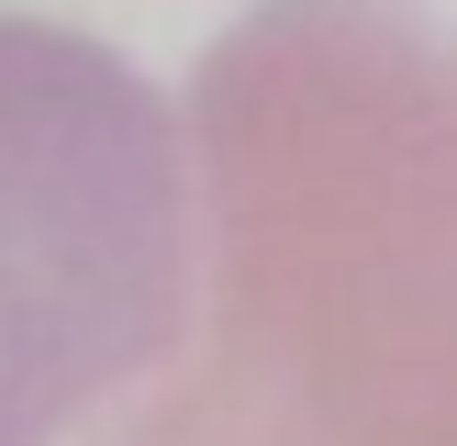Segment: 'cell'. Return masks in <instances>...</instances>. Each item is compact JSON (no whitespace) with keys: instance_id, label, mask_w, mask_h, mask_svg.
Segmentation results:
<instances>
[{"instance_id":"cell-1","label":"cell","mask_w":457,"mask_h":446,"mask_svg":"<svg viewBox=\"0 0 457 446\" xmlns=\"http://www.w3.org/2000/svg\"><path fill=\"white\" fill-rule=\"evenodd\" d=\"M201 334L112 446H457V34L257 0L190 78Z\"/></svg>"},{"instance_id":"cell-2","label":"cell","mask_w":457,"mask_h":446,"mask_svg":"<svg viewBox=\"0 0 457 446\" xmlns=\"http://www.w3.org/2000/svg\"><path fill=\"white\" fill-rule=\"evenodd\" d=\"M190 324L179 123L112 45L0 12V446H56Z\"/></svg>"}]
</instances>
